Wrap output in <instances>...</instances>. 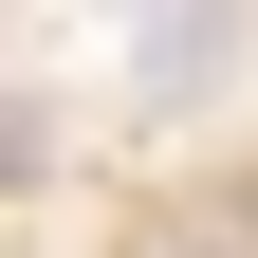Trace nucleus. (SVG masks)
<instances>
[{"instance_id":"nucleus-1","label":"nucleus","mask_w":258,"mask_h":258,"mask_svg":"<svg viewBox=\"0 0 258 258\" xmlns=\"http://www.w3.org/2000/svg\"><path fill=\"white\" fill-rule=\"evenodd\" d=\"M240 74V0H148V37H129V92L148 111H203Z\"/></svg>"}]
</instances>
